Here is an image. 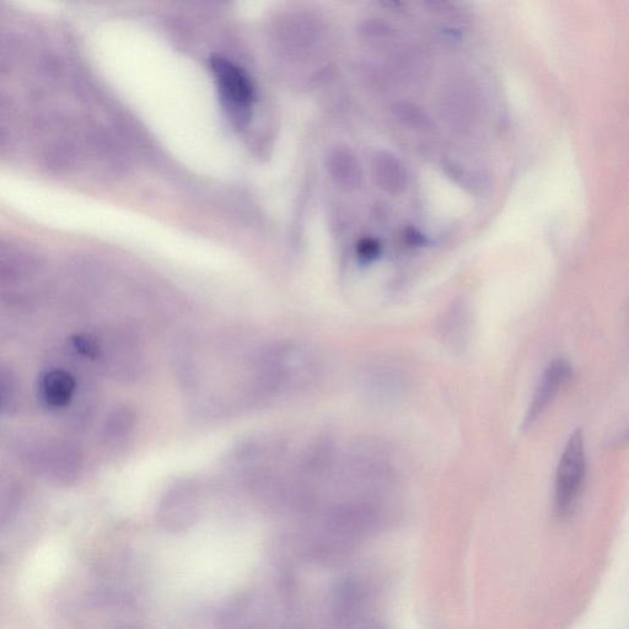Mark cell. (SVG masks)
I'll return each instance as SVG.
<instances>
[{"instance_id":"cell-2","label":"cell","mask_w":629,"mask_h":629,"mask_svg":"<svg viewBox=\"0 0 629 629\" xmlns=\"http://www.w3.org/2000/svg\"><path fill=\"white\" fill-rule=\"evenodd\" d=\"M212 71L217 82L220 100L230 120L244 126L250 120L255 91L247 74L224 58H214Z\"/></svg>"},{"instance_id":"cell-5","label":"cell","mask_w":629,"mask_h":629,"mask_svg":"<svg viewBox=\"0 0 629 629\" xmlns=\"http://www.w3.org/2000/svg\"><path fill=\"white\" fill-rule=\"evenodd\" d=\"M39 256L18 241L0 236V284H16L40 271Z\"/></svg>"},{"instance_id":"cell-12","label":"cell","mask_w":629,"mask_h":629,"mask_svg":"<svg viewBox=\"0 0 629 629\" xmlns=\"http://www.w3.org/2000/svg\"><path fill=\"white\" fill-rule=\"evenodd\" d=\"M18 52V37L15 31L0 21V75L9 72L13 67Z\"/></svg>"},{"instance_id":"cell-9","label":"cell","mask_w":629,"mask_h":629,"mask_svg":"<svg viewBox=\"0 0 629 629\" xmlns=\"http://www.w3.org/2000/svg\"><path fill=\"white\" fill-rule=\"evenodd\" d=\"M134 428H136L134 412L125 406L117 407L106 418L102 438L107 444H121L131 437Z\"/></svg>"},{"instance_id":"cell-13","label":"cell","mask_w":629,"mask_h":629,"mask_svg":"<svg viewBox=\"0 0 629 629\" xmlns=\"http://www.w3.org/2000/svg\"><path fill=\"white\" fill-rule=\"evenodd\" d=\"M336 166L338 176L344 186L357 187L362 181V171L356 158L351 153L341 152L337 155Z\"/></svg>"},{"instance_id":"cell-1","label":"cell","mask_w":629,"mask_h":629,"mask_svg":"<svg viewBox=\"0 0 629 629\" xmlns=\"http://www.w3.org/2000/svg\"><path fill=\"white\" fill-rule=\"evenodd\" d=\"M587 477V453L580 430L569 437L558 462L553 505L558 516H568L577 507Z\"/></svg>"},{"instance_id":"cell-4","label":"cell","mask_w":629,"mask_h":629,"mask_svg":"<svg viewBox=\"0 0 629 629\" xmlns=\"http://www.w3.org/2000/svg\"><path fill=\"white\" fill-rule=\"evenodd\" d=\"M571 373V365L564 359L553 360V362L548 365L539 380V384L536 386L528 412H526L523 424L525 429H530L535 426L537 421H539L546 412L548 406L555 400L558 392L567 384V381L571 378Z\"/></svg>"},{"instance_id":"cell-3","label":"cell","mask_w":629,"mask_h":629,"mask_svg":"<svg viewBox=\"0 0 629 629\" xmlns=\"http://www.w3.org/2000/svg\"><path fill=\"white\" fill-rule=\"evenodd\" d=\"M200 509V489L192 482H181L165 494L159 518L170 530L185 529L193 523Z\"/></svg>"},{"instance_id":"cell-14","label":"cell","mask_w":629,"mask_h":629,"mask_svg":"<svg viewBox=\"0 0 629 629\" xmlns=\"http://www.w3.org/2000/svg\"><path fill=\"white\" fill-rule=\"evenodd\" d=\"M73 347L82 356L90 359L101 357V340L90 333H79L72 338Z\"/></svg>"},{"instance_id":"cell-6","label":"cell","mask_w":629,"mask_h":629,"mask_svg":"<svg viewBox=\"0 0 629 629\" xmlns=\"http://www.w3.org/2000/svg\"><path fill=\"white\" fill-rule=\"evenodd\" d=\"M376 184L381 190L400 195L408 185V174L402 161L395 154L380 150L375 153L372 161Z\"/></svg>"},{"instance_id":"cell-11","label":"cell","mask_w":629,"mask_h":629,"mask_svg":"<svg viewBox=\"0 0 629 629\" xmlns=\"http://www.w3.org/2000/svg\"><path fill=\"white\" fill-rule=\"evenodd\" d=\"M18 128V112L8 95L0 91V150L13 144Z\"/></svg>"},{"instance_id":"cell-8","label":"cell","mask_w":629,"mask_h":629,"mask_svg":"<svg viewBox=\"0 0 629 629\" xmlns=\"http://www.w3.org/2000/svg\"><path fill=\"white\" fill-rule=\"evenodd\" d=\"M78 455L68 446H56L45 456L46 475L59 483H69L77 476L79 469Z\"/></svg>"},{"instance_id":"cell-10","label":"cell","mask_w":629,"mask_h":629,"mask_svg":"<svg viewBox=\"0 0 629 629\" xmlns=\"http://www.w3.org/2000/svg\"><path fill=\"white\" fill-rule=\"evenodd\" d=\"M392 109H394L396 120L402 126L419 133L432 132L434 127L432 118L423 107L412 102H399Z\"/></svg>"},{"instance_id":"cell-7","label":"cell","mask_w":629,"mask_h":629,"mask_svg":"<svg viewBox=\"0 0 629 629\" xmlns=\"http://www.w3.org/2000/svg\"><path fill=\"white\" fill-rule=\"evenodd\" d=\"M75 392V380L63 370H52L42 376L40 394L51 408H63L71 403Z\"/></svg>"},{"instance_id":"cell-15","label":"cell","mask_w":629,"mask_h":629,"mask_svg":"<svg viewBox=\"0 0 629 629\" xmlns=\"http://www.w3.org/2000/svg\"><path fill=\"white\" fill-rule=\"evenodd\" d=\"M381 247L378 241L365 239L358 247V256L363 262H372L380 255Z\"/></svg>"}]
</instances>
